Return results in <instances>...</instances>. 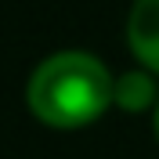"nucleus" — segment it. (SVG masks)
<instances>
[{
	"mask_svg": "<svg viewBox=\"0 0 159 159\" xmlns=\"http://www.w3.org/2000/svg\"><path fill=\"white\" fill-rule=\"evenodd\" d=\"M156 138H159V101H156Z\"/></svg>",
	"mask_w": 159,
	"mask_h": 159,
	"instance_id": "20e7f679",
	"label": "nucleus"
},
{
	"mask_svg": "<svg viewBox=\"0 0 159 159\" xmlns=\"http://www.w3.org/2000/svg\"><path fill=\"white\" fill-rule=\"evenodd\" d=\"M127 40L148 69H159V0H134L130 4Z\"/></svg>",
	"mask_w": 159,
	"mask_h": 159,
	"instance_id": "f03ea898",
	"label": "nucleus"
},
{
	"mask_svg": "<svg viewBox=\"0 0 159 159\" xmlns=\"http://www.w3.org/2000/svg\"><path fill=\"white\" fill-rule=\"evenodd\" d=\"M152 98H156V80L141 69L123 72L112 83V101H119L123 109H145V105H152Z\"/></svg>",
	"mask_w": 159,
	"mask_h": 159,
	"instance_id": "7ed1b4c3",
	"label": "nucleus"
},
{
	"mask_svg": "<svg viewBox=\"0 0 159 159\" xmlns=\"http://www.w3.org/2000/svg\"><path fill=\"white\" fill-rule=\"evenodd\" d=\"M112 72L109 65L80 47L54 51L40 61L29 76V105L40 119L54 127H80L101 116L112 101Z\"/></svg>",
	"mask_w": 159,
	"mask_h": 159,
	"instance_id": "f257e3e1",
	"label": "nucleus"
}]
</instances>
